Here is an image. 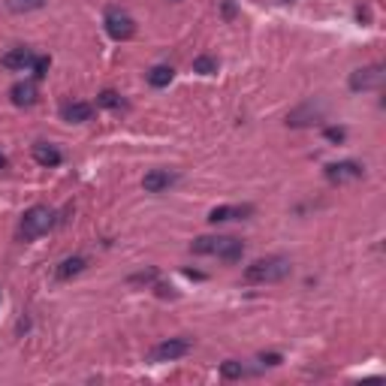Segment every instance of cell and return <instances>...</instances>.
<instances>
[{"mask_svg":"<svg viewBox=\"0 0 386 386\" xmlns=\"http://www.w3.org/2000/svg\"><path fill=\"white\" fill-rule=\"evenodd\" d=\"M190 251L196 256H217L224 263H238L245 256V245L233 236H199L193 238Z\"/></svg>","mask_w":386,"mask_h":386,"instance_id":"cell-1","label":"cell"},{"mask_svg":"<svg viewBox=\"0 0 386 386\" xmlns=\"http://www.w3.org/2000/svg\"><path fill=\"white\" fill-rule=\"evenodd\" d=\"M290 272H293V263L287 256H263V260L247 265L242 278L247 284H278V281L287 278Z\"/></svg>","mask_w":386,"mask_h":386,"instance_id":"cell-2","label":"cell"},{"mask_svg":"<svg viewBox=\"0 0 386 386\" xmlns=\"http://www.w3.org/2000/svg\"><path fill=\"white\" fill-rule=\"evenodd\" d=\"M54 220H58V215L49 208V206H33L27 208L22 215V224H18V236H22V242H33V238L45 236L49 229L54 226Z\"/></svg>","mask_w":386,"mask_h":386,"instance_id":"cell-3","label":"cell"},{"mask_svg":"<svg viewBox=\"0 0 386 386\" xmlns=\"http://www.w3.org/2000/svg\"><path fill=\"white\" fill-rule=\"evenodd\" d=\"M103 24H106V33L112 36L115 43H127V40H133V33H136V22H133V15H130V13H124L121 6H109V9H106Z\"/></svg>","mask_w":386,"mask_h":386,"instance_id":"cell-4","label":"cell"},{"mask_svg":"<svg viewBox=\"0 0 386 386\" xmlns=\"http://www.w3.org/2000/svg\"><path fill=\"white\" fill-rule=\"evenodd\" d=\"M365 176V167L356 160H338V163H329L326 167V181L329 185H353V181H360Z\"/></svg>","mask_w":386,"mask_h":386,"instance_id":"cell-5","label":"cell"},{"mask_svg":"<svg viewBox=\"0 0 386 386\" xmlns=\"http://www.w3.org/2000/svg\"><path fill=\"white\" fill-rule=\"evenodd\" d=\"M190 350H193L190 338H167V341H160L151 350V360L154 362H176V360H181V356H187Z\"/></svg>","mask_w":386,"mask_h":386,"instance_id":"cell-6","label":"cell"},{"mask_svg":"<svg viewBox=\"0 0 386 386\" xmlns=\"http://www.w3.org/2000/svg\"><path fill=\"white\" fill-rule=\"evenodd\" d=\"M383 79H386L383 63H371V67L350 72V91H356V94H360V91H378L383 85Z\"/></svg>","mask_w":386,"mask_h":386,"instance_id":"cell-7","label":"cell"},{"mask_svg":"<svg viewBox=\"0 0 386 386\" xmlns=\"http://www.w3.org/2000/svg\"><path fill=\"white\" fill-rule=\"evenodd\" d=\"M172 185H178V172H169V169H151L142 178L145 193H167Z\"/></svg>","mask_w":386,"mask_h":386,"instance_id":"cell-8","label":"cell"},{"mask_svg":"<svg viewBox=\"0 0 386 386\" xmlns=\"http://www.w3.org/2000/svg\"><path fill=\"white\" fill-rule=\"evenodd\" d=\"M254 215V206H217L208 211V224H226V220H245Z\"/></svg>","mask_w":386,"mask_h":386,"instance_id":"cell-9","label":"cell"},{"mask_svg":"<svg viewBox=\"0 0 386 386\" xmlns=\"http://www.w3.org/2000/svg\"><path fill=\"white\" fill-rule=\"evenodd\" d=\"M33 58L36 54L31 49H24V45H18V49H9L3 58H0V63H3L6 70H15V72H22V70H31L33 67Z\"/></svg>","mask_w":386,"mask_h":386,"instance_id":"cell-10","label":"cell"},{"mask_svg":"<svg viewBox=\"0 0 386 386\" xmlns=\"http://www.w3.org/2000/svg\"><path fill=\"white\" fill-rule=\"evenodd\" d=\"M9 100H13V106L18 109H27L36 103V85L33 82H15L13 88H9Z\"/></svg>","mask_w":386,"mask_h":386,"instance_id":"cell-11","label":"cell"},{"mask_svg":"<svg viewBox=\"0 0 386 386\" xmlns=\"http://www.w3.org/2000/svg\"><path fill=\"white\" fill-rule=\"evenodd\" d=\"M85 269H88V260L76 254V256H67V260L58 263V269H54V278H58V281H72L76 275H82Z\"/></svg>","mask_w":386,"mask_h":386,"instance_id":"cell-12","label":"cell"},{"mask_svg":"<svg viewBox=\"0 0 386 386\" xmlns=\"http://www.w3.org/2000/svg\"><path fill=\"white\" fill-rule=\"evenodd\" d=\"M91 115H94V106L82 103V100H76V103H67V106L61 109V118L67 124H85V121H91Z\"/></svg>","mask_w":386,"mask_h":386,"instance_id":"cell-13","label":"cell"},{"mask_svg":"<svg viewBox=\"0 0 386 386\" xmlns=\"http://www.w3.org/2000/svg\"><path fill=\"white\" fill-rule=\"evenodd\" d=\"M320 118H323V106H314V103H305L296 112H290L287 124L290 127H305V124H317Z\"/></svg>","mask_w":386,"mask_h":386,"instance_id":"cell-14","label":"cell"},{"mask_svg":"<svg viewBox=\"0 0 386 386\" xmlns=\"http://www.w3.org/2000/svg\"><path fill=\"white\" fill-rule=\"evenodd\" d=\"M33 160L40 163V167H61L63 154L58 151V145H49V142H36L33 145Z\"/></svg>","mask_w":386,"mask_h":386,"instance_id":"cell-15","label":"cell"},{"mask_svg":"<svg viewBox=\"0 0 386 386\" xmlns=\"http://www.w3.org/2000/svg\"><path fill=\"white\" fill-rule=\"evenodd\" d=\"M172 79H176V72H172V67H167V63H157V67L148 70V85L151 88H169Z\"/></svg>","mask_w":386,"mask_h":386,"instance_id":"cell-16","label":"cell"},{"mask_svg":"<svg viewBox=\"0 0 386 386\" xmlns=\"http://www.w3.org/2000/svg\"><path fill=\"white\" fill-rule=\"evenodd\" d=\"M217 58H211V54H199L196 61H193V72H199V76H215L217 72Z\"/></svg>","mask_w":386,"mask_h":386,"instance_id":"cell-17","label":"cell"},{"mask_svg":"<svg viewBox=\"0 0 386 386\" xmlns=\"http://www.w3.org/2000/svg\"><path fill=\"white\" fill-rule=\"evenodd\" d=\"M220 374H224L226 380H238V378H245V365L236 362V360H226L224 365H220Z\"/></svg>","mask_w":386,"mask_h":386,"instance_id":"cell-18","label":"cell"},{"mask_svg":"<svg viewBox=\"0 0 386 386\" xmlns=\"http://www.w3.org/2000/svg\"><path fill=\"white\" fill-rule=\"evenodd\" d=\"M97 106H103V109H121L124 100H121V94H115V91H103V94H97Z\"/></svg>","mask_w":386,"mask_h":386,"instance_id":"cell-19","label":"cell"},{"mask_svg":"<svg viewBox=\"0 0 386 386\" xmlns=\"http://www.w3.org/2000/svg\"><path fill=\"white\" fill-rule=\"evenodd\" d=\"M45 0H9V9L13 13H33V9H43Z\"/></svg>","mask_w":386,"mask_h":386,"instance_id":"cell-20","label":"cell"},{"mask_svg":"<svg viewBox=\"0 0 386 386\" xmlns=\"http://www.w3.org/2000/svg\"><path fill=\"white\" fill-rule=\"evenodd\" d=\"M49 67H52V61L45 58V54H36L31 70H33V76H36V79H45V76H49Z\"/></svg>","mask_w":386,"mask_h":386,"instance_id":"cell-21","label":"cell"},{"mask_svg":"<svg viewBox=\"0 0 386 386\" xmlns=\"http://www.w3.org/2000/svg\"><path fill=\"white\" fill-rule=\"evenodd\" d=\"M323 136H326V139H329V142H338V145H341V142L347 139L344 127H326V130H323Z\"/></svg>","mask_w":386,"mask_h":386,"instance_id":"cell-22","label":"cell"},{"mask_svg":"<svg viewBox=\"0 0 386 386\" xmlns=\"http://www.w3.org/2000/svg\"><path fill=\"white\" fill-rule=\"evenodd\" d=\"M151 281H157V269H145L130 278V284H151Z\"/></svg>","mask_w":386,"mask_h":386,"instance_id":"cell-23","label":"cell"},{"mask_svg":"<svg viewBox=\"0 0 386 386\" xmlns=\"http://www.w3.org/2000/svg\"><path fill=\"white\" fill-rule=\"evenodd\" d=\"M263 365H281V353H260Z\"/></svg>","mask_w":386,"mask_h":386,"instance_id":"cell-24","label":"cell"},{"mask_svg":"<svg viewBox=\"0 0 386 386\" xmlns=\"http://www.w3.org/2000/svg\"><path fill=\"white\" fill-rule=\"evenodd\" d=\"M0 169H6V154L0 151Z\"/></svg>","mask_w":386,"mask_h":386,"instance_id":"cell-25","label":"cell"}]
</instances>
